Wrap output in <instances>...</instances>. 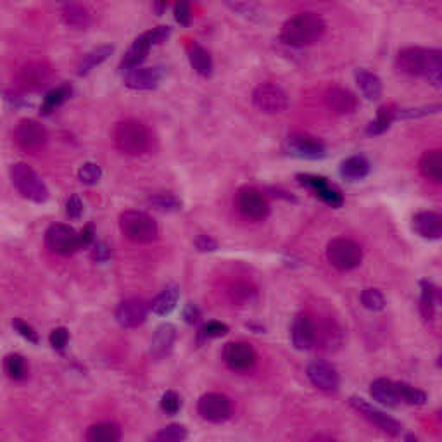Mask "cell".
<instances>
[{"mask_svg":"<svg viewBox=\"0 0 442 442\" xmlns=\"http://www.w3.org/2000/svg\"><path fill=\"white\" fill-rule=\"evenodd\" d=\"M50 80V68L43 63H33L23 68L19 75V82L26 88H40L47 85Z\"/></svg>","mask_w":442,"mask_h":442,"instance_id":"cb8c5ba5","label":"cell"},{"mask_svg":"<svg viewBox=\"0 0 442 442\" xmlns=\"http://www.w3.org/2000/svg\"><path fill=\"white\" fill-rule=\"evenodd\" d=\"M223 360L234 372H247L256 365V351L247 343H228L223 349Z\"/></svg>","mask_w":442,"mask_h":442,"instance_id":"5bb4252c","label":"cell"},{"mask_svg":"<svg viewBox=\"0 0 442 442\" xmlns=\"http://www.w3.org/2000/svg\"><path fill=\"white\" fill-rule=\"evenodd\" d=\"M71 95V88L70 87H58L54 90H50L49 94L45 95L43 99V106H42V112L43 114H50L52 111L58 109L59 106H63Z\"/></svg>","mask_w":442,"mask_h":442,"instance_id":"8d00e7d4","label":"cell"},{"mask_svg":"<svg viewBox=\"0 0 442 442\" xmlns=\"http://www.w3.org/2000/svg\"><path fill=\"white\" fill-rule=\"evenodd\" d=\"M173 9H175L176 23H180V25H182V26L190 25V19H192L190 4H188V2H176Z\"/></svg>","mask_w":442,"mask_h":442,"instance_id":"7dc6e473","label":"cell"},{"mask_svg":"<svg viewBox=\"0 0 442 442\" xmlns=\"http://www.w3.org/2000/svg\"><path fill=\"white\" fill-rule=\"evenodd\" d=\"M11 180L25 199L42 204L49 199V188L38 176V173L26 163H14L11 166Z\"/></svg>","mask_w":442,"mask_h":442,"instance_id":"277c9868","label":"cell"},{"mask_svg":"<svg viewBox=\"0 0 442 442\" xmlns=\"http://www.w3.org/2000/svg\"><path fill=\"white\" fill-rule=\"evenodd\" d=\"M166 7H168V4H166V2H156V4H152V9L156 11V14H158V16L163 14L164 11H166Z\"/></svg>","mask_w":442,"mask_h":442,"instance_id":"6f0895ef","label":"cell"},{"mask_svg":"<svg viewBox=\"0 0 442 442\" xmlns=\"http://www.w3.org/2000/svg\"><path fill=\"white\" fill-rule=\"evenodd\" d=\"M370 394L375 401H379L380 404L389 406V408H396L401 404L399 392H397L396 382L387 380V379H377L372 382L370 385Z\"/></svg>","mask_w":442,"mask_h":442,"instance_id":"603a6c76","label":"cell"},{"mask_svg":"<svg viewBox=\"0 0 442 442\" xmlns=\"http://www.w3.org/2000/svg\"><path fill=\"white\" fill-rule=\"evenodd\" d=\"M394 119H396V111L391 106L380 107L377 112V118L368 124L367 134L368 135H382L384 131H387L391 128Z\"/></svg>","mask_w":442,"mask_h":442,"instance_id":"d590c367","label":"cell"},{"mask_svg":"<svg viewBox=\"0 0 442 442\" xmlns=\"http://www.w3.org/2000/svg\"><path fill=\"white\" fill-rule=\"evenodd\" d=\"M147 203L151 204L152 207L159 209V211H166V212H173V211H180L182 209V200L178 197L171 195V194H154L147 199Z\"/></svg>","mask_w":442,"mask_h":442,"instance_id":"ab89813d","label":"cell"},{"mask_svg":"<svg viewBox=\"0 0 442 442\" xmlns=\"http://www.w3.org/2000/svg\"><path fill=\"white\" fill-rule=\"evenodd\" d=\"M87 442H119L122 430L114 424L92 425L85 433Z\"/></svg>","mask_w":442,"mask_h":442,"instance_id":"836d02e7","label":"cell"},{"mask_svg":"<svg viewBox=\"0 0 442 442\" xmlns=\"http://www.w3.org/2000/svg\"><path fill=\"white\" fill-rule=\"evenodd\" d=\"M111 258V247L106 242H97L94 247V259L99 263H104Z\"/></svg>","mask_w":442,"mask_h":442,"instance_id":"11a10c76","label":"cell"},{"mask_svg":"<svg viewBox=\"0 0 442 442\" xmlns=\"http://www.w3.org/2000/svg\"><path fill=\"white\" fill-rule=\"evenodd\" d=\"M114 144L123 154L142 156L151 151L152 134L142 122L136 119H124L114 128Z\"/></svg>","mask_w":442,"mask_h":442,"instance_id":"7a4b0ae2","label":"cell"},{"mask_svg":"<svg viewBox=\"0 0 442 442\" xmlns=\"http://www.w3.org/2000/svg\"><path fill=\"white\" fill-rule=\"evenodd\" d=\"M178 299H180V289L176 287V285H170V287L164 289L159 296H156V299L149 304V309H151L154 315L166 316L176 308Z\"/></svg>","mask_w":442,"mask_h":442,"instance_id":"4316f807","label":"cell"},{"mask_svg":"<svg viewBox=\"0 0 442 442\" xmlns=\"http://www.w3.org/2000/svg\"><path fill=\"white\" fill-rule=\"evenodd\" d=\"M424 78L428 80L433 87L442 83V52L439 49H425Z\"/></svg>","mask_w":442,"mask_h":442,"instance_id":"1f68e13d","label":"cell"},{"mask_svg":"<svg viewBox=\"0 0 442 442\" xmlns=\"http://www.w3.org/2000/svg\"><path fill=\"white\" fill-rule=\"evenodd\" d=\"M188 432L183 425L173 424L168 425V427L161 428L154 437H152L149 442H183L187 439Z\"/></svg>","mask_w":442,"mask_h":442,"instance_id":"f35d334b","label":"cell"},{"mask_svg":"<svg viewBox=\"0 0 442 442\" xmlns=\"http://www.w3.org/2000/svg\"><path fill=\"white\" fill-rule=\"evenodd\" d=\"M252 104L256 109L266 114H280L289 107V97L282 87L275 83H261L252 92Z\"/></svg>","mask_w":442,"mask_h":442,"instance_id":"8992f818","label":"cell"},{"mask_svg":"<svg viewBox=\"0 0 442 442\" xmlns=\"http://www.w3.org/2000/svg\"><path fill=\"white\" fill-rule=\"evenodd\" d=\"M61 16L68 26L76 28V30H85L92 23L90 13H88L87 7L82 6V4H64Z\"/></svg>","mask_w":442,"mask_h":442,"instance_id":"83f0119b","label":"cell"},{"mask_svg":"<svg viewBox=\"0 0 442 442\" xmlns=\"http://www.w3.org/2000/svg\"><path fill=\"white\" fill-rule=\"evenodd\" d=\"M308 377L315 387L323 392H337L339 391V373L333 365L325 360H313L308 365Z\"/></svg>","mask_w":442,"mask_h":442,"instance_id":"4fadbf2b","label":"cell"},{"mask_svg":"<svg viewBox=\"0 0 442 442\" xmlns=\"http://www.w3.org/2000/svg\"><path fill=\"white\" fill-rule=\"evenodd\" d=\"M170 35H171L170 26H158L154 28V30L147 31L146 37L149 38V42H151V45H159V43L166 42Z\"/></svg>","mask_w":442,"mask_h":442,"instance_id":"f907efd6","label":"cell"},{"mask_svg":"<svg viewBox=\"0 0 442 442\" xmlns=\"http://www.w3.org/2000/svg\"><path fill=\"white\" fill-rule=\"evenodd\" d=\"M289 152L299 159L318 161L327 158V147L315 136L306 134H294L289 136Z\"/></svg>","mask_w":442,"mask_h":442,"instance_id":"8fae6325","label":"cell"},{"mask_svg":"<svg viewBox=\"0 0 442 442\" xmlns=\"http://www.w3.org/2000/svg\"><path fill=\"white\" fill-rule=\"evenodd\" d=\"M413 230L427 240H439L442 235V218L436 211H420L413 216Z\"/></svg>","mask_w":442,"mask_h":442,"instance_id":"44dd1931","label":"cell"},{"mask_svg":"<svg viewBox=\"0 0 442 442\" xmlns=\"http://www.w3.org/2000/svg\"><path fill=\"white\" fill-rule=\"evenodd\" d=\"M370 175V161L365 156H351L340 164V176L347 182H357Z\"/></svg>","mask_w":442,"mask_h":442,"instance_id":"484cf974","label":"cell"},{"mask_svg":"<svg viewBox=\"0 0 442 442\" xmlns=\"http://www.w3.org/2000/svg\"><path fill=\"white\" fill-rule=\"evenodd\" d=\"M176 340V327L171 323H163L156 328L154 335L151 339V356L156 361L164 360L166 356H170L173 351V345Z\"/></svg>","mask_w":442,"mask_h":442,"instance_id":"ffe728a7","label":"cell"},{"mask_svg":"<svg viewBox=\"0 0 442 442\" xmlns=\"http://www.w3.org/2000/svg\"><path fill=\"white\" fill-rule=\"evenodd\" d=\"M355 78H356L357 87H360L361 94H363L365 97H367L368 100L380 99L382 80L379 78V76H377L375 73H372V71L365 70V68H360V70H356Z\"/></svg>","mask_w":442,"mask_h":442,"instance_id":"f1b7e54d","label":"cell"},{"mask_svg":"<svg viewBox=\"0 0 442 442\" xmlns=\"http://www.w3.org/2000/svg\"><path fill=\"white\" fill-rule=\"evenodd\" d=\"M95 239V230H94V225H87L83 227L82 232H78V240H80V247H87L94 242Z\"/></svg>","mask_w":442,"mask_h":442,"instance_id":"db71d44e","label":"cell"},{"mask_svg":"<svg viewBox=\"0 0 442 442\" xmlns=\"http://www.w3.org/2000/svg\"><path fill=\"white\" fill-rule=\"evenodd\" d=\"M439 111H441L439 104H432V106L411 107V109H399V111H396V118L415 119V118H424V116H428V114H437Z\"/></svg>","mask_w":442,"mask_h":442,"instance_id":"7bdbcfd3","label":"cell"},{"mask_svg":"<svg viewBox=\"0 0 442 442\" xmlns=\"http://www.w3.org/2000/svg\"><path fill=\"white\" fill-rule=\"evenodd\" d=\"M237 209L240 215L247 220L261 221L270 212V204H268L266 195L254 187H242L237 192Z\"/></svg>","mask_w":442,"mask_h":442,"instance_id":"52a82bcc","label":"cell"},{"mask_svg":"<svg viewBox=\"0 0 442 442\" xmlns=\"http://www.w3.org/2000/svg\"><path fill=\"white\" fill-rule=\"evenodd\" d=\"M195 246H197V249H199V251L211 252V251H216V249H218V242H216V240L209 235H199L195 240Z\"/></svg>","mask_w":442,"mask_h":442,"instance_id":"f5cc1de1","label":"cell"},{"mask_svg":"<svg viewBox=\"0 0 442 442\" xmlns=\"http://www.w3.org/2000/svg\"><path fill=\"white\" fill-rule=\"evenodd\" d=\"M311 442H337V441L330 436H316Z\"/></svg>","mask_w":442,"mask_h":442,"instance_id":"680465c9","label":"cell"},{"mask_svg":"<svg viewBox=\"0 0 442 442\" xmlns=\"http://www.w3.org/2000/svg\"><path fill=\"white\" fill-rule=\"evenodd\" d=\"M163 71L159 68H134L124 75V85L134 90H152L159 85Z\"/></svg>","mask_w":442,"mask_h":442,"instance_id":"ac0fdd59","label":"cell"},{"mask_svg":"<svg viewBox=\"0 0 442 442\" xmlns=\"http://www.w3.org/2000/svg\"><path fill=\"white\" fill-rule=\"evenodd\" d=\"M119 228L128 240L135 244H151L158 239V223L142 211L130 209L119 215Z\"/></svg>","mask_w":442,"mask_h":442,"instance_id":"3957f363","label":"cell"},{"mask_svg":"<svg viewBox=\"0 0 442 442\" xmlns=\"http://www.w3.org/2000/svg\"><path fill=\"white\" fill-rule=\"evenodd\" d=\"M66 215L70 216L71 220H80L83 215V203L78 195L73 194L68 199L66 203Z\"/></svg>","mask_w":442,"mask_h":442,"instance_id":"681fc988","label":"cell"},{"mask_svg":"<svg viewBox=\"0 0 442 442\" xmlns=\"http://www.w3.org/2000/svg\"><path fill=\"white\" fill-rule=\"evenodd\" d=\"M420 285H421V297H420L421 315H424L425 320L432 321L433 316H436V306L439 292H437L436 285L428 282V280H424Z\"/></svg>","mask_w":442,"mask_h":442,"instance_id":"e575fe53","label":"cell"},{"mask_svg":"<svg viewBox=\"0 0 442 442\" xmlns=\"http://www.w3.org/2000/svg\"><path fill=\"white\" fill-rule=\"evenodd\" d=\"M16 142L26 152H37L47 144V130L35 119H23L16 128Z\"/></svg>","mask_w":442,"mask_h":442,"instance_id":"7c38bea8","label":"cell"},{"mask_svg":"<svg viewBox=\"0 0 442 442\" xmlns=\"http://www.w3.org/2000/svg\"><path fill=\"white\" fill-rule=\"evenodd\" d=\"M47 246L52 252L61 256H70L73 252L78 251L80 240H78V232L75 228H71L70 225L55 223L47 230Z\"/></svg>","mask_w":442,"mask_h":442,"instance_id":"ba28073f","label":"cell"},{"mask_svg":"<svg viewBox=\"0 0 442 442\" xmlns=\"http://www.w3.org/2000/svg\"><path fill=\"white\" fill-rule=\"evenodd\" d=\"M327 259L337 270L349 271L360 266L361 259H363V251L355 240L339 237V239H333L328 242Z\"/></svg>","mask_w":442,"mask_h":442,"instance_id":"5b68a950","label":"cell"},{"mask_svg":"<svg viewBox=\"0 0 442 442\" xmlns=\"http://www.w3.org/2000/svg\"><path fill=\"white\" fill-rule=\"evenodd\" d=\"M397 392H399L401 403H408L413 406H421L427 403V394L420 389L413 387V385L404 384V382H396Z\"/></svg>","mask_w":442,"mask_h":442,"instance_id":"74e56055","label":"cell"},{"mask_svg":"<svg viewBox=\"0 0 442 442\" xmlns=\"http://www.w3.org/2000/svg\"><path fill=\"white\" fill-rule=\"evenodd\" d=\"M161 408H163L166 413H170V415L178 413L180 408H182V401H180L178 394L168 391L163 397H161Z\"/></svg>","mask_w":442,"mask_h":442,"instance_id":"bcb514c9","label":"cell"},{"mask_svg":"<svg viewBox=\"0 0 442 442\" xmlns=\"http://www.w3.org/2000/svg\"><path fill=\"white\" fill-rule=\"evenodd\" d=\"M6 370L9 373L11 379L21 380L26 375V363L19 355H11L6 360Z\"/></svg>","mask_w":442,"mask_h":442,"instance_id":"ee69618b","label":"cell"},{"mask_svg":"<svg viewBox=\"0 0 442 442\" xmlns=\"http://www.w3.org/2000/svg\"><path fill=\"white\" fill-rule=\"evenodd\" d=\"M425 49L420 47H408L397 54L396 70L406 76H424Z\"/></svg>","mask_w":442,"mask_h":442,"instance_id":"d6986e66","label":"cell"},{"mask_svg":"<svg viewBox=\"0 0 442 442\" xmlns=\"http://www.w3.org/2000/svg\"><path fill=\"white\" fill-rule=\"evenodd\" d=\"M100 176H102V170H100L99 164L95 163H85L83 166H80L78 170V180L83 185H88V187L99 183Z\"/></svg>","mask_w":442,"mask_h":442,"instance_id":"b9f144b4","label":"cell"},{"mask_svg":"<svg viewBox=\"0 0 442 442\" xmlns=\"http://www.w3.org/2000/svg\"><path fill=\"white\" fill-rule=\"evenodd\" d=\"M351 403L352 408L356 409L360 415H363L367 420L370 421V424H373L375 427H379L380 430H384V432H387L389 436H399L401 433V424L397 420H394L392 416H389L387 413L380 411L379 408H375V406H372L370 403H367L365 399H361V397H351Z\"/></svg>","mask_w":442,"mask_h":442,"instance_id":"30bf717a","label":"cell"},{"mask_svg":"<svg viewBox=\"0 0 442 442\" xmlns=\"http://www.w3.org/2000/svg\"><path fill=\"white\" fill-rule=\"evenodd\" d=\"M13 327L16 328V332H18L19 335L25 337L26 340H30V343H33V344L38 343V333L35 332V328L31 327V325H28V323H25V321H21V320H14L13 321Z\"/></svg>","mask_w":442,"mask_h":442,"instance_id":"c3c4849f","label":"cell"},{"mask_svg":"<svg viewBox=\"0 0 442 442\" xmlns=\"http://www.w3.org/2000/svg\"><path fill=\"white\" fill-rule=\"evenodd\" d=\"M297 180L308 187L309 190L315 192L316 195L323 200L325 204L332 207H340L344 204V197L337 188H333L330 183L327 182V178L316 175H297Z\"/></svg>","mask_w":442,"mask_h":442,"instance_id":"2e32d148","label":"cell"},{"mask_svg":"<svg viewBox=\"0 0 442 442\" xmlns=\"http://www.w3.org/2000/svg\"><path fill=\"white\" fill-rule=\"evenodd\" d=\"M68 340H70V333H68L66 328L59 327V328H55V330H52L50 344L54 349H58V351H63V349L66 347Z\"/></svg>","mask_w":442,"mask_h":442,"instance_id":"816d5d0a","label":"cell"},{"mask_svg":"<svg viewBox=\"0 0 442 442\" xmlns=\"http://www.w3.org/2000/svg\"><path fill=\"white\" fill-rule=\"evenodd\" d=\"M151 47L152 45H151V42H149V38L146 37V33L140 35V37L131 43L130 49L126 50V54H124V58L122 61L123 70L128 71V70H134V68H139L140 64L147 59Z\"/></svg>","mask_w":442,"mask_h":442,"instance_id":"d4e9b609","label":"cell"},{"mask_svg":"<svg viewBox=\"0 0 442 442\" xmlns=\"http://www.w3.org/2000/svg\"><path fill=\"white\" fill-rule=\"evenodd\" d=\"M183 316H185V320L188 321V323H195V321L200 318V313H199V309L194 306V304H188V306L185 308Z\"/></svg>","mask_w":442,"mask_h":442,"instance_id":"9f6ffc18","label":"cell"},{"mask_svg":"<svg viewBox=\"0 0 442 442\" xmlns=\"http://www.w3.org/2000/svg\"><path fill=\"white\" fill-rule=\"evenodd\" d=\"M325 33V21L316 13H299L287 19L280 31V40L291 47H306L318 42Z\"/></svg>","mask_w":442,"mask_h":442,"instance_id":"6da1fadb","label":"cell"},{"mask_svg":"<svg viewBox=\"0 0 442 442\" xmlns=\"http://www.w3.org/2000/svg\"><path fill=\"white\" fill-rule=\"evenodd\" d=\"M292 344L297 351H309L316 344V325L308 315H297L292 323Z\"/></svg>","mask_w":442,"mask_h":442,"instance_id":"e0dca14e","label":"cell"},{"mask_svg":"<svg viewBox=\"0 0 442 442\" xmlns=\"http://www.w3.org/2000/svg\"><path fill=\"white\" fill-rule=\"evenodd\" d=\"M188 61L197 75L204 76V78H209L212 75V59L200 43L194 42L188 45Z\"/></svg>","mask_w":442,"mask_h":442,"instance_id":"4dcf8cb0","label":"cell"},{"mask_svg":"<svg viewBox=\"0 0 442 442\" xmlns=\"http://www.w3.org/2000/svg\"><path fill=\"white\" fill-rule=\"evenodd\" d=\"M420 171L430 182H442V154L439 149H432V151H427L421 156Z\"/></svg>","mask_w":442,"mask_h":442,"instance_id":"f546056e","label":"cell"},{"mask_svg":"<svg viewBox=\"0 0 442 442\" xmlns=\"http://www.w3.org/2000/svg\"><path fill=\"white\" fill-rule=\"evenodd\" d=\"M406 442H418V441L413 436H408V437H406Z\"/></svg>","mask_w":442,"mask_h":442,"instance_id":"91938a15","label":"cell"},{"mask_svg":"<svg viewBox=\"0 0 442 442\" xmlns=\"http://www.w3.org/2000/svg\"><path fill=\"white\" fill-rule=\"evenodd\" d=\"M197 411L204 420L220 424L232 416V401L227 396L218 392L204 394L197 403Z\"/></svg>","mask_w":442,"mask_h":442,"instance_id":"9c48e42d","label":"cell"},{"mask_svg":"<svg viewBox=\"0 0 442 442\" xmlns=\"http://www.w3.org/2000/svg\"><path fill=\"white\" fill-rule=\"evenodd\" d=\"M112 52H114V47L112 45H100L97 49L90 50L88 54L83 55V59L78 64V71H76V73H78V76L88 75L92 70H95V68L106 61Z\"/></svg>","mask_w":442,"mask_h":442,"instance_id":"d6a6232c","label":"cell"},{"mask_svg":"<svg viewBox=\"0 0 442 442\" xmlns=\"http://www.w3.org/2000/svg\"><path fill=\"white\" fill-rule=\"evenodd\" d=\"M361 303L370 311H382L385 308V297L377 289H365L361 294Z\"/></svg>","mask_w":442,"mask_h":442,"instance_id":"60d3db41","label":"cell"},{"mask_svg":"<svg viewBox=\"0 0 442 442\" xmlns=\"http://www.w3.org/2000/svg\"><path fill=\"white\" fill-rule=\"evenodd\" d=\"M228 332V327L220 321H209L207 325H204L200 328V339H216V337H223Z\"/></svg>","mask_w":442,"mask_h":442,"instance_id":"f6af8a7d","label":"cell"},{"mask_svg":"<svg viewBox=\"0 0 442 442\" xmlns=\"http://www.w3.org/2000/svg\"><path fill=\"white\" fill-rule=\"evenodd\" d=\"M325 102L337 114H351L357 107L356 95L343 87L328 88L327 94H325Z\"/></svg>","mask_w":442,"mask_h":442,"instance_id":"7402d4cb","label":"cell"},{"mask_svg":"<svg viewBox=\"0 0 442 442\" xmlns=\"http://www.w3.org/2000/svg\"><path fill=\"white\" fill-rule=\"evenodd\" d=\"M149 304L140 297H131V299L119 303L116 309V320L124 328H136L147 320Z\"/></svg>","mask_w":442,"mask_h":442,"instance_id":"9a60e30c","label":"cell"}]
</instances>
